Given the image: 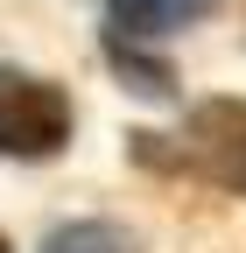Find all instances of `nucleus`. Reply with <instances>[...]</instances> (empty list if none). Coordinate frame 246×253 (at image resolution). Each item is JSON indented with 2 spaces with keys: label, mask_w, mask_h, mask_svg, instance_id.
Returning <instances> with one entry per match:
<instances>
[{
  "label": "nucleus",
  "mask_w": 246,
  "mask_h": 253,
  "mask_svg": "<svg viewBox=\"0 0 246 253\" xmlns=\"http://www.w3.org/2000/svg\"><path fill=\"white\" fill-rule=\"evenodd\" d=\"M183 162L204 183L246 197V99H204L183 120Z\"/></svg>",
  "instance_id": "f03ea898"
},
{
  "label": "nucleus",
  "mask_w": 246,
  "mask_h": 253,
  "mask_svg": "<svg viewBox=\"0 0 246 253\" xmlns=\"http://www.w3.org/2000/svg\"><path fill=\"white\" fill-rule=\"evenodd\" d=\"M7 78H14V63H0V91H7Z\"/></svg>",
  "instance_id": "39448f33"
},
{
  "label": "nucleus",
  "mask_w": 246,
  "mask_h": 253,
  "mask_svg": "<svg viewBox=\"0 0 246 253\" xmlns=\"http://www.w3.org/2000/svg\"><path fill=\"white\" fill-rule=\"evenodd\" d=\"M0 253H14V246H7V239H0Z\"/></svg>",
  "instance_id": "423d86ee"
},
{
  "label": "nucleus",
  "mask_w": 246,
  "mask_h": 253,
  "mask_svg": "<svg viewBox=\"0 0 246 253\" xmlns=\"http://www.w3.org/2000/svg\"><path fill=\"white\" fill-rule=\"evenodd\" d=\"M211 7H218V0H106V36L148 49V42H169L176 28L204 21Z\"/></svg>",
  "instance_id": "7ed1b4c3"
},
{
  "label": "nucleus",
  "mask_w": 246,
  "mask_h": 253,
  "mask_svg": "<svg viewBox=\"0 0 246 253\" xmlns=\"http://www.w3.org/2000/svg\"><path fill=\"white\" fill-rule=\"evenodd\" d=\"M42 253H141V239L127 225H113V218H71V225H56L42 239Z\"/></svg>",
  "instance_id": "20e7f679"
},
{
  "label": "nucleus",
  "mask_w": 246,
  "mask_h": 253,
  "mask_svg": "<svg viewBox=\"0 0 246 253\" xmlns=\"http://www.w3.org/2000/svg\"><path fill=\"white\" fill-rule=\"evenodd\" d=\"M64 141H71V99H64V84L14 71L7 91H0V155H7V162H49Z\"/></svg>",
  "instance_id": "f257e3e1"
}]
</instances>
